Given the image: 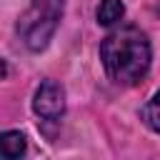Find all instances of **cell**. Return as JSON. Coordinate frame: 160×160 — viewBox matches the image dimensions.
Returning <instances> with one entry per match:
<instances>
[{
	"instance_id": "cell-6",
	"label": "cell",
	"mask_w": 160,
	"mask_h": 160,
	"mask_svg": "<svg viewBox=\"0 0 160 160\" xmlns=\"http://www.w3.org/2000/svg\"><path fill=\"white\" fill-rule=\"evenodd\" d=\"M140 118H142V122L150 128V130H155V132H160V90L148 100V105L142 108V112H140Z\"/></svg>"
},
{
	"instance_id": "cell-1",
	"label": "cell",
	"mask_w": 160,
	"mask_h": 160,
	"mask_svg": "<svg viewBox=\"0 0 160 160\" xmlns=\"http://www.w3.org/2000/svg\"><path fill=\"white\" fill-rule=\"evenodd\" d=\"M100 58L110 80L135 85L150 68V42L135 25H122L102 40Z\"/></svg>"
},
{
	"instance_id": "cell-4",
	"label": "cell",
	"mask_w": 160,
	"mask_h": 160,
	"mask_svg": "<svg viewBox=\"0 0 160 160\" xmlns=\"http://www.w3.org/2000/svg\"><path fill=\"white\" fill-rule=\"evenodd\" d=\"M28 150V140L18 130L0 132V160H20Z\"/></svg>"
},
{
	"instance_id": "cell-2",
	"label": "cell",
	"mask_w": 160,
	"mask_h": 160,
	"mask_svg": "<svg viewBox=\"0 0 160 160\" xmlns=\"http://www.w3.org/2000/svg\"><path fill=\"white\" fill-rule=\"evenodd\" d=\"M62 18V0H32L18 22V32L30 50H42Z\"/></svg>"
},
{
	"instance_id": "cell-5",
	"label": "cell",
	"mask_w": 160,
	"mask_h": 160,
	"mask_svg": "<svg viewBox=\"0 0 160 160\" xmlns=\"http://www.w3.org/2000/svg\"><path fill=\"white\" fill-rule=\"evenodd\" d=\"M125 15V5L120 0H102L98 5V22L100 25H115Z\"/></svg>"
},
{
	"instance_id": "cell-3",
	"label": "cell",
	"mask_w": 160,
	"mask_h": 160,
	"mask_svg": "<svg viewBox=\"0 0 160 160\" xmlns=\"http://www.w3.org/2000/svg\"><path fill=\"white\" fill-rule=\"evenodd\" d=\"M32 110L45 120H58L65 112V90L55 80H45L35 92Z\"/></svg>"
},
{
	"instance_id": "cell-7",
	"label": "cell",
	"mask_w": 160,
	"mask_h": 160,
	"mask_svg": "<svg viewBox=\"0 0 160 160\" xmlns=\"http://www.w3.org/2000/svg\"><path fill=\"white\" fill-rule=\"evenodd\" d=\"M5 75H8V65H5V60L0 58V80H2Z\"/></svg>"
}]
</instances>
